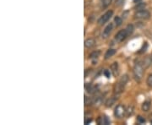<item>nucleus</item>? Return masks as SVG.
<instances>
[{
  "instance_id": "nucleus-21",
  "label": "nucleus",
  "mask_w": 152,
  "mask_h": 125,
  "mask_svg": "<svg viewBox=\"0 0 152 125\" xmlns=\"http://www.w3.org/2000/svg\"><path fill=\"white\" fill-rule=\"evenodd\" d=\"M125 0H116V6H122L124 4Z\"/></svg>"
},
{
  "instance_id": "nucleus-2",
  "label": "nucleus",
  "mask_w": 152,
  "mask_h": 125,
  "mask_svg": "<svg viewBox=\"0 0 152 125\" xmlns=\"http://www.w3.org/2000/svg\"><path fill=\"white\" fill-rule=\"evenodd\" d=\"M128 81H129V76H128L127 75H123V76L121 77V79H120L118 86H116V91H115V92H122V91H124V89L125 86H126V84L128 83Z\"/></svg>"
},
{
  "instance_id": "nucleus-14",
  "label": "nucleus",
  "mask_w": 152,
  "mask_h": 125,
  "mask_svg": "<svg viewBox=\"0 0 152 125\" xmlns=\"http://www.w3.org/2000/svg\"><path fill=\"white\" fill-rule=\"evenodd\" d=\"M116 102V99H115V98L110 97L108 100L106 102V106H107V107H112V106H113V105L114 104V102Z\"/></svg>"
},
{
  "instance_id": "nucleus-6",
  "label": "nucleus",
  "mask_w": 152,
  "mask_h": 125,
  "mask_svg": "<svg viewBox=\"0 0 152 125\" xmlns=\"http://www.w3.org/2000/svg\"><path fill=\"white\" fill-rule=\"evenodd\" d=\"M125 113H126V110L123 105H118L114 110V115L117 118H122L125 114Z\"/></svg>"
},
{
  "instance_id": "nucleus-17",
  "label": "nucleus",
  "mask_w": 152,
  "mask_h": 125,
  "mask_svg": "<svg viewBox=\"0 0 152 125\" xmlns=\"http://www.w3.org/2000/svg\"><path fill=\"white\" fill-rule=\"evenodd\" d=\"M102 103V96H97L94 102V104H96V106H99Z\"/></svg>"
},
{
  "instance_id": "nucleus-8",
  "label": "nucleus",
  "mask_w": 152,
  "mask_h": 125,
  "mask_svg": "<svg viewBox=\"0 0 152 125\" xmlns=\"http://www.w3.org/2000/svg\"><path fill=\"white\" fill-rule=\"evenodd\" d=\"M142 64L144 66V68L145 69H147L148 67H150V66L152 64V57L151 56H147L145 57L144 60L142 61Z\"/></svg>"
},
{
  "instance_id": "nucleus-20",
  "label": "nucleus",
  "mask_w": 152,
  "mask_h": 125,
  "mask_svg": "<svg viewBox=\"0 0 152 125\" xmlns=\"http://www.w3.org/2000/svg\"><path fill=\"white\" fill-rule=\"evenodd\" d=\"M91 102H92V101L90 99V97H87L86 96H85V104L87 106V105H91Z\"/></svg>"
},
{
  "instance_id": "nucleus-24",
  "label": "nucleus",
  "mask_w": 152,
  "mask_h": 125,
  "mask_svg": "<svg viewBox=\"0 0 152 125\" xmlns=\"http://www.w3.org/2000/svg\"><path fill=\"white\" fill-rule=\"evenodd\" d=\"M105 75H107V78H110V74H109V72L107 70L105 71Z\"/></svg>"
},
{
  "instance_id": "nucleus-9",
  "label": "nucleus",
  "mask_w": 152,
  "mask_h": 125,
  "mask_svg": "<svg viewBox=\"0 0 152 125\" xmlns=\"http://www.w3.org/2000/svg\"><path fill=\"white\" fill-rule=\"evenodd\" d=\"M96 44V41L93 38H88L85 41V47L86 48H91L95 46Z\"/></svg>"
},
{
  "instance_id": "nucleus-5",
  "label": "nucleus",
  "mask_w": 152,
  "mask_h": 125,
  "mask_svg": "<svg viewBox=\"0 0 152 125\" xmlns=\"http://www.w3.org/2000/svg\"><path fill=\"white\" fill-rule=\"evenodd\" d=\"M128 37H129L128 32H127L126 29H124V30H121L120 31L118 32V34L115 36V39H116V41H117V42H121L124 41L125 39L127 38Z\"/></svg>"
},
{
  "instance_id": "nucleus-25",
  "label": "nucleus",
  "mask_w": 152,
  "mask_h": 125,
  "mask_svg": "<svg viewBox=\"0 0 152 125\" xmlns=\"http://www.w3.org/2000/svg\"><path fill=\"white\" fill-rule=\"evenodd\" d=\"M135 2H139V1H140V0H134Z\"/></svg>"
},
{
  "instance_id": "nucleus-7",
  "label": "nucleus",
  "mask_w": 152,
  "mask_h": 125,
  "mask_svg": "<svg viewBox=\"0 0 152 125\" xmlns=\"http://www.w3.org/2000/svg\"><path fill=\"white\" fill-rule=\"evenodd\" d=\"M113 29V23H110L108 26L104 29L103 33H102V37H103L104 38H107L108 37L109 35H110V33L112 32Z\"/></svg>"
},
{
  "instance_id": "nucleus-16",
  "label": "nucleus",
  "mask_w": 152,
  "mask_h": 125,
  "mask_svg": "<svg viewBox=\"0 0 152 125\" xmlns=\"http://www.w3.org/2000/svg\"><path fill=\"white\" fill-rule=\"evenodd\" d=\"M126 31H127V32H128V35L129 36V35H131V34L133 33V31H134V26H133L132 25H129V26H127V28H126Z\"/></svg>"
},
{
  "instance_id": "nucleus-4",
  "label": "nucleus",
  "mask_w": 152,
  "mask_h": 125,
  "mask_svg": "<svg viewBox=\"0 0 152 125\" xmlns=\"http://www.w3.org/2000/svg\"><path fill=\"white\" fill-rule=\"evenodd\" d=\"M113 10H109L107 12H106L103 15H102L101 18L98 20V24L101 25V26L104 25L105 23H107L111 19V17L113 16Z\"/></svg>"
},
{
  "instance_id": "nucleus-13",
  "label": "nucleus",
  "mask_w": 152,
  "mask_h": 125,
  "mask_svg": "<svg viewBox=\"0 0 152 125\" xmlns=\"http://www.w3.org/2000/svg\"><path fill=\"white\" fill-rule=\"evenodd\" d=\"M113 0H102L101 1V6L102 9H106L107 7H108L110 5V4L112 3Z\"/></svg>"
},
{
  "instance_id": "nucleus-23",
  "label": "nucleus",
  "mask_w": 152,
  "mask_h": 125,
  "mask_svg": "<svg viewBox=\"0 0 152 125\" xmlns=\"http://www.w3.org/2000/svg\"><path fill=\"white\" fill-rule=\"evenodd\" d=\"M138 120H139V122H140V123H145V118H142V117H140V116L138 118Z\"/></svg>"
},
{
  "instance_id": "nucleus-19",
  "label": "nucleus",
  "mask_w": 152,
  "mask_h": 125,
  "mask_svg": "<svg viewBox=\"0 0 152 125\" xmlns=\"http://www.w3.org/2000/svg\"><path fill=\"white\" fill-rule=\"evenodd\" d=\"M99 55H100V51L94 52V53H91V58H97L98 57H99Z\"/></svg>"
},
{
  "instance_id": "nucleus-12",
  "label": "nucleus",
  "mask_w": 152,
  "mask_h": 125,
  "mask_svg": "<svg viewBox=\"0 0 152 125\" xmlns=\"http://www.w3.org/2000/svg\"><path fill=\"white\" fill-rule=\"evenodd\" d=\"M111 69H112V72L113 74L114 75H118V64L117 62L113 63L112 66H111Z\"/></svg>"
},
{
  "instance_id": "nucleus-15",
  "label": "nucleus",
  "mask_w": 152,
  "mask_h": 125,
  "mask_svg": "<svg viewBox=\"0 0 152 125\" xmlns=\"http://www.w3.org/2000/svg\"><path fill=\"white\" fill-rule=\"evenodd\" d=\"M146 83H147V86H148L152 88V74L151 75H149V76L147 77Z\"/></svg>"
},
{
  "instance_id": "nucleus-1",
  "label": "nucleus",
  "mask_w": 152,
  "mask_h": 125,
  "mask_svg": "<svg viewBox=\"0 0 152 125\" xmlns=\"http://www.w3.org/2000/svg\"><path fill=\"white\" fill-rule=\"evenodd\" d=\"M145 68L142 64V63H136L134 67V75L137 81H140L142 77L144 75Z\"/></svg>"
},
{
  "instance_id": "nucleus-22",
  "label": "nucleus",
  "mask_w": 152,
  "mask_h": 125,
  "mask_svg": "<svg viewBox=\"0 0 152 125\" xmlns=\"http://www.w3.org/2000/svg\"><path fill=\"white\" fill-rule=\"evenodd\" d=\"M126 112H127V115H128V116L131 115L133 113V107H129V109H128V111H126Z\"/></svg>"
},
{
  "instance_id": "nucleus-10",
  "label": "nucleus",
  "mask_w": 152,
  "mask_h": 125,
  "mask_svg": "<svg viewBox=\"0 0 152 125\" xmlns=\"http://www.w3.org/2000/svg\"><path fill=\"white\" fill-rule=\"evenodd\" d=\"M151 102L150 101H146V102H145L144 103L142 104L141 108L144 112H148L151 108Z\"/></svg>"
},
{
  "instance_id": "nucleus-3",
  "label": "nucleus",
  "mask_w": 152,
  "mask_h": 125,
  "mask_svg": "<svg viewBox=\"0 0 152 125\" xmlns=\"http://www.w3.org/2000/svg\"><path fill=\"white\" fill-rule=\"evenodd\" d=\"M151 16V13L146 10H138L134 14V18L137 20H148L150 19Z\"/></svg>"
},
{
  "instance_id": "nucleus-18",
  "label": "nucleus",
  "mask_w": 152,
  "mask_h": 125,
  "mask_svg": "<svg viewBox=\"0 0 152 125\" xmlns=\"http://www.w3.org/2000/svg\"><path fill=\"white\" fill-rule=\"evenodd\" d=\"M114 21H115V23H116V25L118 26H120V25L122 24L123 20H122V19H121L119 16H117V17H115V19H114Z\"/></svg>"
},
{
  "instance_id": "nucleus-11",
  "label": "nucleus",
  "mask_w": 152,
  "mask_h": 125,
  "mask_svg": "<svg viewBox=\"0 0 152 125\" xmlns=\"http://www.w3.org/2000/svg\"><path fill=\"white\" fill-rule=\"evenodd\" d=\"M116 53V50L115 49H108L105 54V59H108L111 57H113Z\"/></svg>"
}]
</instances>
